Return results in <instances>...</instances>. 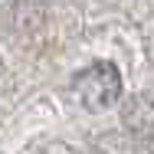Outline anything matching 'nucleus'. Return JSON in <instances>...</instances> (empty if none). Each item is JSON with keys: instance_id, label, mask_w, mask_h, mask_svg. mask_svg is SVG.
<instances>
[{"instance_id": "nucleus-1", "label": "nucleus", "mask_w": 154, "mask_h": 154, "mask_svg": "<svg viewBox=\"0 0 154 154\" xmlns=\"http://www.w3.org/2000/svg\"><path fill=\"white\" fill-rule=\"evenodd\" d=\"M72 95L82 108L89 112H105L122 98V72L108 59H98L72 75Z\"/></svg>"}, {"instance_id": "nucleus-2", "label": "nucleus", "mask_w": 154, "mask_h": 154, "mask_svg": "<svg viewBox=\"0 0 154 154\" xmlns=\"http://www.w3.org/2000/svg\"><path fill=\"white\" fill-rule=\"evenodd\" d=\"M125 125L141 141H154V95H134L125 105Z\"/></svg>"}]
</instances>
